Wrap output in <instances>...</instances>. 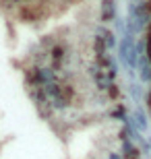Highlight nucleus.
<instances>
[{
	"label": "nucleus",
	"mask_w": 151,
	"mask_h": 159,
	"mask_svg": "<svg viewBox=\"0 0 151 159\" xmlns=\"http://www.w3.org/2000/svg\"><path fill=\"white\" fill-rule=\"evenodd\" d=\"M139 77H141V81H145V83L151 81V62L145 54L139 56Z\"/></svg>",
	"instance_id": "nucleus-1"
},
{
	"label": "nucleus",
	"mask_w": 151,
	"mask_h": 159,
	"mask_svg": "<svg viewBox=\"0 0 151 159\" xmlns=\"http://www.w3.org/2000/svg\"><path fill=\"white\" fill-rule=\"evenodd\" d=\"M114 15H116V4L112 0H104V4H101V21H112Z\"/></svg>",
	"instance_id": "nucleus-2"
},
{
	"label": "nucleus",
	"mask_w": 151,
	"mask_h": 159,
	"mask_svg": "<svg viewBox=\"0 0 151 159\" xmlns=\"http://www.w3.org/2000/svg\"><path fill=\"white\" fill-rule=\"evenodd\" d=\"M133 126L137 132H143V130H147V118H145V114L141 112V110H137L133 116Z\"/></svg>",
	"instance_id": "nucleus-3"
},
{
	"label": "nucleus",
	"mask_w": 151,
	"mask_h": 159,
	"mask_svg": "<svg viewBox=\"0 0 151 159\" xmlns=\"http://www.w3.org/2000/svg\"><path fill=\"white\" fill-rule=\"evenodd\" d=\"M122 151H124V157L126 159H139V151L133 147V143L124 141L122 143Z\"/></svg>",
	"instance_id": "nucleus-4"
},
{
	"label": "nucleus",
	"mask_w": 151,
	"mask_h": 159,
	"mask_svg": "<svg viewBox=\"0 0 151 159\" xmlns=\"http://www.w3.org/2000/svg\"><path fill=\"white\" fill-rule=\"evenodd\" d=\"M104 39H106V48H114L116 46V35L114 33H110V31H104Z\"/></svg>",
	"instance_id": "nucleus-5"
},
{
	"label": "nucleus",
	"mask_w": 151,
	"mask_h": 159,
	"mask_svg": "<svg viewBox=\"0 0 151 159\" xmlns=\"http://www.w3.org/2000/svg\"><path fill=\"white\" fill-rule=\"evenodd\" d=\"M147 54H149L147 58H149V62H151V33H149V39H147Z\"/></svg>",
	"instance_id": "nucleus-6"
},
{
	"label": "nucleus",
	"mask_w": 151,
	"mask_h": 159,
	"mask_svg": "<svg viewBox=\"0 0 151 159\" xmlns=\"http://www.w3.org/2000/svg\"><path fill=\"white\" fill-rule=\"evenodd\" d=\"M110 159H120V155L118 153H110Z\"/></svg>",
	"instance_id": "nucleus-7"
},
{
	"label": "nucleus",
	"mask_w": 151,
	"mask_h": 159,
	"mask_svg": "<svg viewBox=\"0 0 151 159\" xmlns=\"http://www.w3.org/2000/svg\"><path fill=\"white\" fill-rule=\"evenodd\" d=\"M149 107H151V93H149Z\"/></svg>",
	"instance_id": "nucleus-8"
},
{
	"label": "nucleus",
	"mask_w": 151,
	"mask_h": 159,
	"mask_svg": "<svg viewBox=\"0 0 151 159\" xmlns=\"http://www.w3.org/2000/svg\"><path fill=\"white\" fill-rule=\"evenodd\" d=\"M147 6H149V11H151V0H149V4H147Z\"/></svg>",
	"instance_id": "nucleus-9"
},
{
	"label": "nucleus",
	"mask_w": 151,
	"mask_h": 159,
	"mask_svg": "<svg viewBox=\"0 0 151 159\" xmlns=\"http://www.w3.org/2000/svg\"><path fill=\"white\" fill-rule=\"evenodd\" d=\"M149 147H151V139H149Z\"/></svg>",
	"instance_id": "nucleus-10"
}]
</instances>
